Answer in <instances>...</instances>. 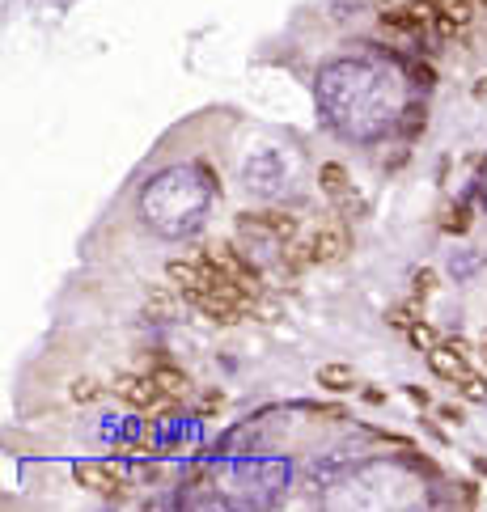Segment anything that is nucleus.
<instances>
[{"label": "nucleus", "mask_w": 487, "mask_h": 512, "mask_svg": "<svg viewBox=\"0 0 487 512\" xmlns=\"http://www.w3.org/2000/svg\"><path fill=\"white\" fill-rule=\"evenodd\" d=\"M72 479H77L89 496H98V500H123V496H128L123 479L106 462H77V466H72Z\"/></svg>", "instance_id": "f257e3e1"}, {"label": "nucleus", "mask_w": 487, "mask_h": 512, "mask_svg": "<svg viewBox=\"0 0 487 512\" xmlns=\"http://www.w3.org/2000/svg\"><path fill=\"white\" fill-rule=\"evenodd\" d=\"M111 390H115L119 402H128V407H136V411H157L161 402H166V394H161L157 381L140 377V373H119L111 381Z\"/></svg>", "instance_id": "f03ea898"}, {"label": "nucleus", "mask_w": 487, "mask_h": 512, "mask_svg": "<svg viewBox=\"0 0 487 512\" xmlns=\"http://www.w3.org/2000/svg\"><path fill=\"white\" fill-rule=\"evenodd\" d=\"M310 250H314V263L318 267H331V263H344L348 259V229L344 225H322L314 237H310Z\"/></svg>", "instance_id": "7ed1b4c3"}, {"label": "nucleus", "mask_w": 487, "mask_h": 512, "mask_svg": "<svg viewBox=\"0 0 487 512\" xmlns=\"http://www.w3.org/2000/svg\"><path fill=\"white\" fill-rule=\"evenodd\" d=\"M250 221H255V225H259L267 237H272V242H280V246L297 242V233H301V221H297L293 212H255Z\"/></svg>", "instance_id": "20e7f679"}, {"label": "nucleus", "mask_w": 487, "mask_h": 512, "mask_svg": "<svg viewBox=\"0 0 487 512\" xmlns=\"http://www.w3.org/2000/svg\"><path fill=\"white\" fill-rule=\"evenodd\" d=\"M314 381H318V386L327 390V394H352V390H356V373H352V364H344V360L318 364Z\"/></svg>", "instance_id": "39448f33"}, {"label": "nucleus", "mask_w": 487, "mask_h": 512, "mask_svg": "<svg viewBox=\"0 0 487 512\" xmlns=\"http://www.w3.org/2000/svg\"><path fill=\"white\" fill-rule=\"evenodd\" d=\"M428 364H432V373L445 377V381H462V377H471V364H466V356H458L454 347H432L428 352Z\"/></svg>", "instance_id": "423d86ee"}, {"label": "nucleus", "mask_w": 487, "mask_h": 512, "mask_svg": "<svg viewBox=\"0 0 487 512\" xmlns=\"http://www.w3.org/2000/svg\"><path fill=\"white\" fill-rule=\"evenodd\" d=\"M191 305L200 309L208 322H221V326H233V322L242 318V305H233V301H225V297H216V292H200V297H191Z\"/></svg>", "instance_id": "0eeeda50"}, {"label": "nucleus", "mask_w": 487, "mask_h": 512, "mask_svg": "<svg viewBox=\"0 0 487 512\" xmlns=\"http://www.w3.org/2000/svg\"><path fill=\"white\" fill-rule=\"evenodd\" d=\"M157 386H161V394L166 398H187L191 394V377L183 373V369H174V364H157V369L149 373Z\"/></svg>", "instance_id": "6e6552de"}, {"label": "nucleus", "mask_w": 487, "mask_h": 512, "mask_svg": "<svg viewBox=\"0 0 487 512\" xmlns=\"http://www.w3.org/2000/svg\"><path fill=\"white\" fill-rule=\"evenodd\" d=\"M318 187L327 191L331 199H348L352 178H348V170L339 166V161H327V166H318Z\"/></svg>", "instance_id": "1a4fd4ad"}, {"label": "nucleus", "mask_w": 487, "mask_h": 512, "mask_svg": "<svg viewBox=\"0 0 487 512\" xmlns=\"http://www.w3.org/2000/svg\"><path fill=\"white\" fill-rule=\"evenodd\" d=\"M178 297H183V292H178L174 284H157L153 292H149V314H157V318H170L174 314V305H178Z\"/></svg>", "instance_id": "9d476101"}, {"label": "nucleus", "mask_w": 487, "mask_h": 512, "mask_svg": "<svg viewBox=\"0 0 487 512\" xmlns=\"http://www.w3.org/2000/svg\"><path fill=\"white\" fill-rule=\"evenodd\" d=\"M102 394H106V386H102L98 377H77V381L68 386V398L77 402V407H89V402H98Z\"/></svg>", "instance_id": "9b49d317"}, {"label": "nucleus", "mask_w": 487, "mask_h": 512, "mask_svg": "<svg viewBox=\"0 0 487 512\" xmlns=\"http://www.w3.org/2000/svg\"><path fill=\"white\" fill-rule=\"evenodd\" d=\"M407 339L420 347V352H432V347H441V335H437V326H428L424 318H416L407 326Z\"/></svg>", "instance_id": "f8f14e48"}, {"label": "nucleus", "mask_w": 487, "mask_h": 512, "mask_svg": "<svg viewBox=\"0 0 487 512\" xmlns=\"http://www.w3.org/2000/svg\"><path fill=\"white\" fill-rule=\"evenodd\" d=\"M458 390H462V398H471V402H483V398H487V386H483L475 373H471V377H462V381H458Z\"/></svg>", "instance_id": "ddd939ff"}, {"label": "nucleus", "mask_w": 487, "mask_h": 512, "mask_svg": "<svg viewBox=\"0 0 487 512\" xmlns=\"http://www.w3.org/2000/svg\"><path fill=\"white\" fill-rule=\"evenodd\" d=\"M432 292H437V271H420L416 276V297H432Z\"/></svg>", "instance_id": "4468645a"}, {"label": "nucleus", "mask_w": 487, "mask_h": 512, "mask_svg": "<svg viewBox=\"0 0 487 512\" xmlns=\"http://www.w3.org/2000/svg\"><path fill=\"white\" fill-rule=\"evenodd\" d=\"M411 322H416V318H411V309L407 305H399V309H390V326H399V331H407V326Z\"/></svg>", "instance_id": "2eb2a0df"}, {"label": "nucleus", "mask_w": 487, "mask_h": 512, "mask_svg": "<svg viewBox=\"0 0 487 512\" xmlns=\"http://www.w3.org/2000/svg\"><path fill=\"white\" fill-rule=\"evenodd\" d=\"M437 415L445 419V424H462V419H466V415H462V407H454V402H445V407H437Z\"/></svg>", "instance_id": "dca6fc26"}, {"label": "nucleus", "mask_w": 487, "mask_h": 512, "mask_svg": "<svg viewBox=\"0 0 487 512\" xmlns=\"http://www.w3.org/2000/svg\"><path fill=\"white\" fill-rule=\"evenodd\" d=\"M407 398L416 402V407H428V390H420V386H407Z\"/></svg>", "instance_id": "f3484780"}, {"label": "nucleus", "mask_w": 487, "mask_h": 512, "mask_svg": "<svg viewBox=\"0 0 487 512\" xmlns=\"http://www.w3.org/2000/svg\"><path fill=\"white\" fill-rule=\"evenodd\" d=\"M445 347H454L458 356H466V360H471V343H466V339H445Z\"/></svg>", "instance_id": "a211bd4d"}, {"label": "nucleus", "mask_w": 487, "mask_h": 512, "mask_svg": "<svg viewBox=\"0 0 487 512\" xmlns=\"http://www.w3.org/2000/svg\"><path fill=\"white\" fill-rule=\"evenodd\" d=\"M479 356H483V360H487V331H483V335H479Z\"/></svg>", "instance_id": "6ab92c4d"}, {"label": "nucleus", "mask_w": 487, "mask_h": 512, "mask_svg": "<svg viewBox=\"0 0 487 512\" xmlns=\"http://www.w3.org/2000/svg\"><path fill=\"white\" fill-rule=\"evenodd\" d=\"M475 470H479V474H487V462H483V457H475Z\"/></svg>", "instance_id": "aec40b11"}, {"label": "nucleus", "mask_w": 487, "mask_h": 512, "mask_svg": "<svg viewBox=\"0 0 487 512\" xmlns=\"http://www.w3.org/2000/svg\"><path fill=\"white\" fill-rule=\"evenodd\" d=\"M471 5H475V9H487V0H471Z\"/></svg>", "instance_id": "412c9836"}]
</instances>
